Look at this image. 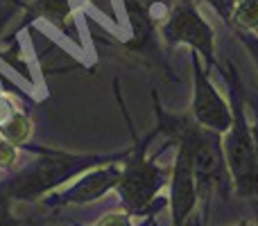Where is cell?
Returning a JSON list of instances; mask_svg holds the SVG:
<instances>
[{"label":"cell","mask_w":258,"mask_h":226,"mask_svg":"<svg viewBox=\"0 0 258 226\" xmlns=\"http://www.w3.org/2000/svg\"><path fill=\"white\" fill-rule=\"evenodd\" d=\"M27 152H34V159L25 165H18L14 172H9L5 179H0V188L9 197L21 204L43 199L45 195L63 188L84 174L86 170H93L98 165L113 163V161H125L129 152L118 154H73V152L48 149V147H32L25 145Z\"/></svg>","instance_id":"cell-1"},{"label":"cell","mask_w":258,"mask_h":226,"mask_svg":"<svg viewBox=\"0 0 258 226\" xmlns=\"http://www.w3.org/2000/svg\"><path fill=\"white\" fill-rule=\"evenodd\" d=\"M159 115V129L174 138L177 142L186 145L190 154L192 168H195L197 195L204 204V213L209 210V201L213 195L227 197L231 190V177L227 170L222 149V133H215L202 124L192 122L188 118H172L165 115L161 109H156Z\"/></svg>","instance_id":"cell-2"},{"label":"cell","mask_w":258,"mask_h":226,"mask_svg":"<svg viewBox=\"0 0 258 226\" xmlns=\"http://www.w3.org/2000/svg\"><path fill=\"white\" fill-rule=\"evenodd\" d=\"M150 140L152 136L134 142V149H129L127 159L122 161L120 181L116 186L122 208L129 215H141V217L156 215L168 204L161 199V190L170 183V170L147 156Z\"/></svg>","instance_id":"cell-3"},{"label":"cell","mask_w":258,"mask_h":226,"mask_svg":"<svg viewBox=\"0 0 258 226\" xmlns=\"http://www.w3.org/2000/svg\"><path fill=\"white\" fill-rule=\"evenodd\" d=\"M231 127L224 133V161H227V170L231 177V188L236 195L242 199L258 201V154L254 145V136H251V127L247 122L245 104L240 98V89H238V80L231 75Z\"/></svg>","instance_id":"cell-4"},{"label":"cell","mask_w":258,"mask_h":226,"mask_svg":"<svg viewBox=\"0 0 258 226\" xmlns=\"http://www.w3.org/2000/svg\"><path fill=\"white\" fill-rule=\"evenodd\" d=\"M120 172H122L120 161L86 170L84 174L73 179L71 186L59 188V190L45 195L41 199V206H45L50 210H59V208H68V206H86L93 204V201H100L104 195L116 190L118 181H120Z\"/></svg>","instance_id":"cell-5"},{"label":"cell","mask_w":258,"mask_h":226,"mask_svg":"<svg viewBox=\"0 0 258 226\" xmlns=\"http://www.w3.org/2000/svg\"><path fill=\"white\" fill-rule=\"evenodd\" d=\"M165 41L170 45L186 43L192 50L202 54L209 61V66H215V54H213V30L211 25L202 18L192 0H177L170 12L168 21L161 27Z\"/></svg>","instance_id":"cell-6"},{"label":"cell","mask_w":258,"mask_h":226,"mask_svg":"<svg viewBox=\"0 0 258 226\" xmlns=\"http://www.w3.org/2000/svg\"><path fill=\"white\" fill-rule=\"evenodd\" d=\"M192 80H195V93H192V118H195V122L215 133H227L233 120L231 107L224 102L220 91L209 80L206 70L202 68L200 54L195 52H192Z\"/></svg>","instance_id":"cell-7"},{"label":"cell","mask_w":258,"mask_h":226,"mask_svg":"<svg viewBox=\"0 0 258 226\" xmlns=\"http://www.w3.org/2000/svg\"><path fill=\"white\" fill-rule=\"evenodd\" d=\"M170 213H172V226H183L195 215L200 204L195 181V168H192L190 154L186 145L177 142V156H174L172 170H170Z\"/></svg>","instance_id":"cell-8"},{"label":"cell","mask_w":258,"mask_h":226,"mask_svg":"<svg viewBox=\"0 0 258 226\" xmlns=\"http://www.w3.org/2000/svg\"><path fill=\"white\" fill-rule=\"evenodd\" d=\"M27 9L34 18H45L61 30L71 23V0H30Z\"/></svg>","instance_id":"cell-9"},{"label":"cell","mask_w":258,"mask_h":226,"mask_svg":"<svg viewBox=\"0 0 258 226\" xmlns=\"http://www.w3.org/2000/svg\"><path fill=\"white\" fill-rule=\"evenodd\" d=\"M32 133H34V124H32L30 115L25 111H18L16 115H12L7 122L0 124V136L7 142L16 145L18 149H25V145H30Z\"/></svg>","instance_id":"cell-10"},{"label":"cell","mask_w":258,"mask_h":226,"mask_svg":"<svg viewBox=\"0 0 258 226\" xmlns=\"http://www.w3.org/2000/svg\"><path fill=\"white\" fill-rule=\"evenodd\" d=\"M231 18L245 30H258V0H238Z\"/></svg>","instance_id":"cell-11"},{"label":"cell","mask_w":258,"mask_h":226,"mask_svg":"<svg viewBox=\"0 0 258 226\" xmlns=\"http://www.w3.org/2000/svg\"><path fill=\"white\" fill-rule=\"evenodd\" d=\"M21 163V149L0 136V172H14Z\"/></svg>","instance_id":"cell-12"},{"label":"cell","mask_w":258,"mask_h":226,"mask_svg":"<svg viewBox=\"0 0 258 226\" xmlns=\"http://www.w3.org/2000/svg\"><path fill=\"white\" fill-rule=\"evenodd\" d=\"M25 219L14 215V199L0 188V226H23Z\"/></svg>","instance_id":"cell-13"},{"label":"cell","mask_w":258,"mask_h":226,"mask_svg":"<svg viewBox=\"0 0 258 226\" xmlns=\"http://www.w3.org/2000/svg\"><path fill=\"white\" fill-rule=\"evenodd\" d=\"M132 217H134V215H129L125 208H122V210H109V213L100 215V217L95 219L91 226H134ZM77 226H80V224H77Z\"/></svg>","instance_id":"cell-14"},{"label":"cell","mask_w":258,"mask_h":226,"mask_svg":"<svg viewBox=\"0 0 258 226\" xmlns=\"http://www.w3.org/2000/svg\"><path fill=\"white\" fill-rule=\"evenodd\" d=\"M206 3H209L211 7H213L215 12H218L220 16L224 18V21H231L233 9H236V3H238V0H206Z\"/></svg>","instance_id":"cell-15"},{"label":"cell","mask_w":258,"mask_h":226,"mask_svg":"<svg viewBox=\"0 0 258 226\" xmlns=\"http://www.w3.org/2000/svg\"><path fill=\"white\" fill-rule=\"evenodd\" d=\"M240 41L247 45V50L251 52V57H254V61L258 66V39L256 36H249V34H240Z\"/></svg>","instance_id":"cell-16"},{"label":"cell","mask_w":258,"mask_h":226,"mask_svg":"<svg viewBox=\"0 0 258 226\" xmlns=\"http://www.w3.org/2000/svg\"><path fill=\"white\" fill-rule=\"evenodd\" d=\"M23 226H59V224L43 222V219H30V222H23Z\"/></svg>","instance_id":"cell-17"},{"label":"cell","mask_w":258,"mask_h":226,"mask_svg":"<svg viewBox=\"0 0 258 226\" xmlns=\"http://www.w3.org/2000/svg\"><path fill=\"white\" fill-rule=\"evenodd\" d=\"M231 226H258L256 219H249V217H245V219H238L236 224H231Z\"/></svg>","instance_id":"cell-18"},{"label":"cell","mask_w":258,"mask_h":226,"mask_svg":"<svg viewBox=\"0 0 258 226\" xmlns=\"http://www.w3.org/2000/svg\"><path fill=\"white\" fill-rule=\"evenodd\" d=\"M195 226H206V213H195Z\"/></svg>","instance_id":"cell-19"},{"label":"cell","mask_w":258,"mask_h":226,"mask_svg":"<svg viewBox=\"0 0 258 226\" xmlns=\"http://www.w3.org/2000/svg\"><path fill=\"white\" fill-rule=\"evenodd\" d=\"M251 136H254V145H256V154H258V118H256V124L251 127Z\"/></svg>","instance_id":"cell-20"},{"label":"cell","mask_w":258,"mask_h":226,"mask_svg":"<svg viewBox=\"0 0 258 226\" xmlns=\"http://www.w3.org/2000/svg\"><path fill=\"white\" fill-rule=\"evenodd\" d=\"M138 226H154V215H147V217L143 219V222L138 224Z\"/></svg>","instance_id":"cell-21"},{"label":"cell","mask_w":258,"mask_h":226,"mask_svg":"<svg viewBox=\"0 0 258 226\" xmlns=\"http://www.w3.org/2000/svg\"><path fill=\"white\" fill-rule=\"evenodd\" d=\"M183 226H195V215H192V217H190V219H188V222H186V224H183Z\"/></svg>","instance_id":"cell-22"},{"label":"cell","mask_w":258,"mask_h":226,"mask_svg":"<svg viewBox=\"0 0 258 226\" xmlns=\"http://www.w3.org/2000/svg\"><path fill=\"white\" fill-rule=\"evenodd\" d=\"M12 3H18V5H25V7H27V5H30V0H12Z\"/></svg>","instance_id":"cell-23"}]
</instances>
